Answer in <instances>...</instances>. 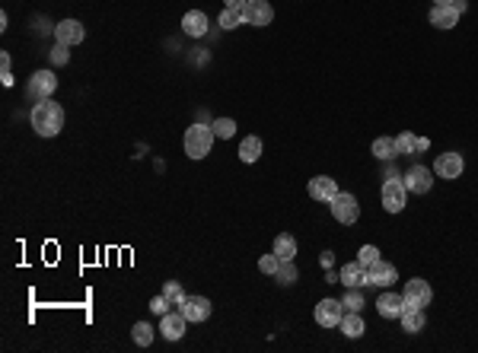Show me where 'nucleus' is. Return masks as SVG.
Wrapping results in <instances>:
<instances>
[{"mask_svg": "<svg viewBox=\"0 0 478 353\" xmlns=\"http://www.w3.org/2000/svg\"><path fill=\"white\" fill-rule=\"evenodd\" d=\"M427 147H431V140H427V137H417V144H415V153H424Z\"/></svg>", "mask_w": 478, "mask_h": 353, "instance_id": "37", "label": "nucleus"}, {"mask_svg": "<svg viewBox=\"0 0 478 353\" xmlns=\"http://www.w3.org/2000/svg\"><path fill=\"white\" fill-rule=\"evenodd\" d=\"M7 70H10V54L3 52L0 54V73H7Z\"/></svg>", "mask_w": 478, "mask_h": 353, "instance_id": "38", "label": "nucleus"}, {"mask_svg": "<svg viewBox=\"0 0 478 353\" xmlns=\"http://www.w3.org/2000/svg\"><path fill=\"white\" fill-rule=\"evenodd\" d=\"M182 29H185V35H191V38H201V35L208 32V16H204L201 10H188L182 16Z\"/></svg>", "mask_w": 478, "mask_h": 353, "instance_id": "18", "label": "nucleus"}, {"mask_svg": "<svg viewBox=\"0 0 478 353\" xmlns=\"http://www.w3.org/2000/svg\"><path fill=\"white\" fill-rule=\"evenodd\" d=\"M370 150H373V156H376V159H382V163H392L395 156H402V153H399V144H395V137H376Z\"/></svg>", "mask_w": 478, "mask_h": 353, "instance_id": "21", "label": "nucleus"}, {"mask_svg": "<svg viewBox=\"0 0 478 353\" xmlns=\"http://www.w3.org/2000/svg\"><path fill=\"white\" fill-rule=\"evenodd\" d=\"M395 280H399V274H395V264H389V261L380 258L376 264L367 267V284L370 286H382V290H386V286H392Z\"/></svg>", "mask_w": 478, "mask_h": 353, "instance_id": "10", "label": "nucleus"}, {"mask_svg": "<svg viewBox=\"0 0 478 353\" xmlns=\"http://www.w3.org/2000/svg\"><path fill=\"white\" fill-rule=\"evenodd\" d=\"M274 280H278L281 286H290L296 280V267H294V261H281V267H278V274H274Z\"/></svg>", "mask_w": 478, "mask_h": 353, "instance_id": "29", "label": "nucleus"}, {"mask_svg": "<svg viewBox=\"0 0 478 353\" xmlns=\"http://www.w3.org/2000/svg\"><path fill=\"white\" fill-rule=\"evenodd\" d=\"M150 309H153V312H157V315H160V319H163L166 312H169V299H166L163 293H160V296H153V302H150Z\"/></svg>", "mask_w": 478, "mask_h": 353, "instance_id": "35", "label": "nucleus"}, {"mask_svg": "<svg viewBox=\"0 0 478 353\" xmlns=\"http://www.w3.org/2000/svg\"><path fill=\"white\" fill-rule=\"evenodd\" d=\"M395 144H399V153H402V156H411V153H415L417 137L411 134V130H402L399 137H395Z\"/></svg>", "mask_w": 478, "mask_h": 353, "instance_id": "31", "label": "nucleus"}, {"mask_svg": "<svg viewBox=\"0 0 478 353\" xmlns=\"http://www.w3.org/2000/svg\"><path fill=\"white\" fill-rule=\"evenodd\" d=\"M243 10L246 7H224V13H220V26H224V29L243 26Z\"/></svg>", "mask_w": 478, "mask_h": 353, "instance_id": "26", "label": "nucleus"}, {"mask_svg": "<svg viewBox=\"0 0 478 353\" xmlns=\"http://www.w3.org/2000/svg\"><path fill=\"white\" fill-rule=\"evenodd\" d=\"M274 255H278L281 261H294V255H296V239L290 233H281V236H274Z\"/></svg>", "mask_w": 478, "mask_h": 353, "instance_id": "23", "label": "nucleus"}, {"mask_svg": "<svg viewBox=\"0 0 478 353\" xmlns=\"http://www.w3.org/2000/svg\"><path fill=\"white\" fill-rule=\"evenodd\" d=\"M453 10H456V13H466V10H469V0H453Z\"/></svg>", "mask_w": 478, "mask_h": 353, "instance_id": "36", "label": "nucleus"}, {"mask_svg": "<svg viewBox=\"0 0 478 353\" xmlns=\"http://www.w3.org/2000/svg\"><path fill=\"white\" fill-rule=\"evenodd\" d=\"M376 312H380L382 319H402V312H405L402 293H382L380 299H376Z\"/></svg>", "mask_w": 478, "mask_h": 353, "instance_id": "16", "label": "nucleus"}, {"mask_svg": "<svg viewBox=\"0 0 478 353\" xmlns=\"http://www.w3.org/2000/svg\"><path fill=\"white\" fill-rule=\"evenodd\" d=\"M271 19H274V7H271L268 0H246L243 23L261 29V26H271Z\"/></svg>", "mask_w": 478, "mask_h": 353, "instance_id": "7", "label": "nucleus"}, {"mask_svg": "<svg viewBox=\"0 0 478 353\" xmlns=\"http://www.w3.org/2000/svg\"><path fill=\"white\" fill-rule=\"evenodd\" d=\"M341 315H345L341 299H322L316 306V325H322V328H338Z\"/></svg>", "mask_w": 478, "mask_h": 353, "instance_id": "12", "label": "nucleus"}, {"mask_svg": "<svg viewBox=\"0 0 478 353\" xmlns=\"http://www.w3.org/2000/svg\"><path fill=\"white\" fill-rule=\"evenodd\" d=\"M179 312H182L188 321H208L214 306H210L208 296H185V299L179 302Z\"/></svg>", "mask_w": 478, "mask_h": 353, "instance_id": "8", "label": "nucleus"}, {"mask_svg": "<svg viewBox=\"0 0 478 353\" xmlns=\"http://www.w3.org/2000/svg\"><path fill=\"white\" fill-rule=\"evenodd\" d=\"M341 306H345V312H360V309H364V296H360V286H348V293H345Z\"/></svg>", "mask_w": 478, "mask_h": 353, "instance_id": "27", "label": "nucleus"}, {"mask_svg": "<svg viewBox=\"0 0 478 353\" xmlns=\"http://www.w3.org/2000/svg\"><path fill=\"white\" fill-rule=\"evenodd\" d=\"M210 128H214V137L230 140V137L236 134V121H233V118H217L214 124H210Z\"/></svg>", "mask_w": 478, "mask_h": 353, "instance_id": "28", "label": "nucleus"}, {"mask_svg": "<svg viewBox=\"0 0 478 353\" xmlns=\"http://www.w3.org/2000/svg\"><path fill=\"white\" fill-rule=\"evenodd\" d=\"M329 207H332V216L345 226H354L357 220H360V204H357V198L348 194V191H338V194L329 201Z\"/></svg>", "mask_w": 478, "mask_h": 353, "instance_id": "4", "label": "nucleus"}, {"mask_svg": "<svg viewBox=\"0 0 478 353\" xmlns=\"http://www.w3.org/2000/svg\"><path fill=\"white\" fill-rule=\"evenodd\" d=\"M226 7H246V0H224Z\"/></svg>", "mask_w": 478, "mask_h": 353, "instance_id": "40", "label": "nucleus"}, {"mask_svg": "<svg viewBox=\"0 0 478 353\" xmlns=\"http://www.w3.org/2000/svg\"><path fill=\"white\" fill-rule=\"evenodd\" d=\"M131 337H134V344H138V347H150V344H153V328H150V321H134Z\"/></svg>", "mask_w": 478, "mask_h": 353, "instance_id": "25", "label": "nucleus"}, {"mask_svg": "<svg viewBox=\"0 0 478 353\" xmlns=\"http://www.w3.org/2000/svg\"><path fill=\"white\" fill-rule=\"evenodd\" d=\"M0 80H3V87H13V73H10V70L7 73H0Z\"/></svg>", "mask_w": 478, "mask_h": 353, "instance_id": "39", "label": "nucleus"}, {"mask_svg": "<svg viewBox=\"0 0 478 353\" xmlns=\"http://www.w3.org/2000/svg\"><path fill=\"white\" fill-rule=\"evenodd\" d=\"M259 156H261L259 137H246L243 144H239V159H243V163H259Z\"/></svg>", "mask_w": 478, "mask_h": 353, "instance_id": "24", "label": "nucleus"}, {"mask_svg": "<svg viewBox=\"0 0 478 353\" xmlns=\"http://www.w3.org/2000/svg\"><path fill=\"white\" fill-rule=\"evenodd\" d=\"M210 147H214V128L198 121V124H191L185 130V153H188V159H204L210 153Z\"/></svg>", "mask_w": 478, "mask_h": 353, "instance_id": "2", "label": "nucleus"}, {"mask_svg": "<svg viewBox=\"0 0 478 353\" xmlns=\"http://www.w3.org/2000/svg\"><path fill=\"white\" fill-rule=\"evenodd\" d=\"M54 38L61 45H67V48H74V45H80L87 38V29H83V23H77V19H64V23L54 26Z\"/></svg>", "mask_w": 478, "mask_h": 353, "instance_id": "13", "label": "nucleus"}, {"mask_svg": "<svg viewBox=\"0 0 478 353\" xmlns=\"http://www.w3.org/2000/svg\"><path fill=\"white\" fill-rule=\"evenodd\" d=\"M434 3H453V0H434Z\"/></svg>", "mask_w": 478, "mask_h": 353, "instance_id": "41", "label": "nucleus"}, {"mask_svg": "<svg viewBox=\"0 0 478 353\" xmlns=\"http://www.w3.org/2000/svg\"><path fill=\"white\" fill-rule=\"evenodd\" d=\"M278 267H281V258L274 255V251H271V255H261V258H259V271H261V274L274 277V274H278Z\"/></svg>", "mask_w": 478, "mask_h": 353, "instance_id": "30", "label": "nucleus"}, {"mask_svg": "<svg viewBox=\"0 0 478 353\" xmlns=\"http://www.w3.org/2000/svg\"><path fill=\"white\" fill-rule=\"evenodd\" d=\"M29 121H32L39 137H58L64 128V109L58 102H52V99H42V102H35Z\"/></svg>", "mask_w": 478, "mask_h": 353, "instance_id": "1", "label": "nucleus"}, {"mask_svg": "<svg viewBox=\"0 0 478 353\" xmlns=\"http://www.w3.org/2000/svg\"><path fill=\"white\" fill-rule=\"evenodd\" d=\"M382 207L389 210V214H402L405 210V204H409V188H405V181L395 179V175H389V179L382 181Z\"/></svg>", "mask_w": 478, "mask_h": 353, "instance_id": "3", "label": "nucleus"}, {"mask_svg": "<svg viewBox=\"0 0 478 353\" xmlns=\"http://www.w3.org/2000/svg\"><path fill=\"white\" fill-rule=\"evenodd\" d=\"M335 194H338V181L335 179H329V175H316V179H309V198L313 201L329 204Z\"/></svg>", "mask_w": 478, "mask_h": 353, "instance_id": "14", "label": "nucleus"}, {"mask_svg": "<svg viewBox=\"0 0 478 353\" xmlns=\"http://www.w3.org/2000/svg\"><path fill=\"white\" fill-rule=\"evenodd\" d=\"M402 299H405V306L427 309V306H431V299H434V290H431V284H427V280L415 277V280H409V284H405V290H402Z\"/></svg>", "mask_w": 478, "mask_h": 353, "instance_id": "6", "label": "nucleus"}, {"mask_svg": "<svg viewBox=\"0 0 478 353\" xmlns=\"http://www.w3.org/2000/svg\"><path fill=\"white\" fill-rule=\"evenodd\" d=\"M427 325V315L424 309H415V306H405V312H402V328L409 331V334H417L421 328Z\"/></svg>", "mask_w": 478, "mask_h": 353, "instance_id": "22", "label": "nucleus"}, {"mask_svg": "<svg viewBox=\"0 0 478 353\" xmlns=\"http://www.w3.org/2000/svg\"><path fill=\"white\" fill-rule=\"evenodd\" d=\"M402 181H405L409 194H427V191H431V185H434V172H431L427 166H411Z\"/></svg>", "mask_w": 478, "mask_h": 353, "instance_id": "9", "label": "nucleus"}, {"mask_svg": "<svg viewBox=\"0 0 478 353\" xmlns=\"http://www.w3.org/2000/svg\"><path fill=\"white\" fill-rule=\"evenodd\" d=\"M185 325H188V319H185L182 312H166L163 321H160V331H163L166 341H182Z\"/></svg>", "mask_w": 478, "mask_h": 353, "instance_id": "15", "label": "nucleus"}, {"mask_svg": "<svg viewBox=\"0 0 478 353\" xmlns=\"http://www.w3.org/2000/svg\"><path fill=\"white\" fill-rule=\"evenodd\" d=\"M163 296H166V299H169V306H179V302L185 299L182 286L175 284V280H169V284H163Z\"/></svg>", "mask_w": 478, "mask_h": 353, "instance_id": "32", "label": "nucleus"}, {"mask_svg": "<svg viewBox=\"0 0 478 353\" xmlns=\"http://www.w3.org/2000/svg\"><path fill=\"white\" fill-rule=\"evenodd\" d=\"M357 261H360L364 267L376 264V261H380V249H376V245H364V249L357 251Z\"/></svg>", "mask_w": 478, "mask_h": 353, "instance_id": "33", "label": "nucleus"}, {"mask_svg": "<svg viewBox=\"0 0 478 353\" xmlns=\"http://www.w3.org/2000/svg\"><path fill=\"white\" fill-rule=\"evenodd\" d=\"M462 169H466V163H462V156L459 153H440L437 156V163H434V175H440V179L453 181V179H459Z\"/></svg>", "mask_w": 478, "mask_h": 353, "instance_id": "11", "label": "nucleus"}, {"mask_svg": "<svg viewBox=\"0 0 478 353\" xmlns=\"http://www.w3.org/2000/svg\"><path fill=\"white\" fill-rule=\"evenodd\" d=\"M338 284L345 286H364L367 284V267L360 264V261H351V264L341 267V274H338Z\"/></svg>", "mask_w": 478, "mask_h": 353, "instance_id": "20", "label": "nucleus"}, {"mask_svg": "<svg viewBox=\"0 0 478 353\" xmlns=\"http://www.w3.org/2000/svg\"><path fill=\"white\" fill-rule=\"evenodd\" d=\"M58 89V77L52 70H35L26 83V95L32 102H42V99H52V93Z\"/></svg>", "mask_w": 478, "mask_h": 353, "instance_id": "5", "label": "nucleus"}, {"mask_svg": "<svg viewBox=\"0 0 478 353\" xmlns=\"http://www.w3.org/2000/svg\"><path fill=\"white\" fill-rule=\"evenodd\" d=\"M459 23V13L453 10V3H434L431 10V26L434 29H453Z\"/></svg>", "mask_w": 478, "mask_h": 353, "instance_id": "17", "label": "nucleus"}, {"mask_svg": "<svg viewBox=\"0 0 478 353\" xmlns=\"http://www.w3.org/2000/svg\"><path fill=\"white\" fill-rule=\"evenodd\" d=\"M338 328H341V334L351 337V341L364 337V331H367L364 319H360V312H345V315H341V321H338Z\"/></svg>", "mask_w": 478, "mask_h": 353, "instance_id": "19", "label": "nucleus"}, {"mask_svg": "<svg viewBox=\"0 0 478 353\" xmlns=\"http://www.w3.org/2000/svg\"><path fill=\"white\" fill-rule=\"evenodd\" d=\"M70 48H67V45H61V42H58V45H54V48H52V64H58V67H61V64H67V58H70Z\"/></svg>", "mask_w": 478, "mask_h": 353, "instance_id": "34", "label": "nucleus"}]
</instances>
